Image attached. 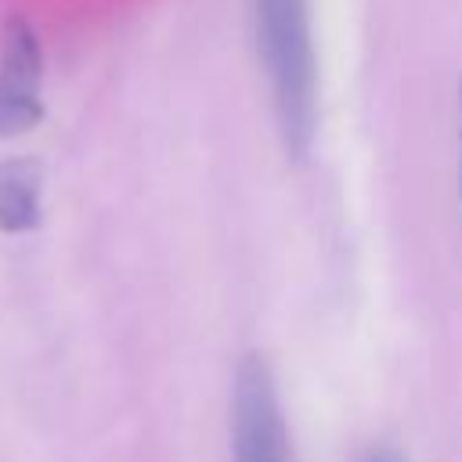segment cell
Here are the masks:
<instances>
[{
    "label": "cell",
    "mask_w": 462,
    "mask_h": 462,
    "mask_svg": "<svg viewBox=\"0 0 462 462\" xmlns=\"http://www.w3.org/2000/svg\"><path fill=\"white\" fill-rule=\"evenodd\" d=\"M256 58L267 72L282 144L307 159L318 134V61L307 0H249Z\"/></svg>",
    "instance_id": "obj_1"
},
{
    "label": "cell",
    "mask_w": 462,
    "mask_h": 462,
    "mask_svg": "<svg viewBox=\"0 0 462 462\" xmlns=\"http://www.w3.org/2000/svg\"><path fill=\"white\" fill-rule=\"evenodd\" d=\"M231 462H292V444L271 365L242 357L231 390Z\"/></svg>",
    "instance_id": "obj_2"
},
{
    "label": "cell",
    "mask_w": 462,
    "mask_h": 462,
    "mask_svg": "<svg viewBox=\"0 0 462 462\" xmlns=\"http://www.w3.org/2000/svg\"><path fill=\"white\" fill-rule=\"evenodd\" d=\"M40 79H43L40 36L22 14H11L0 32V137L25 134L43 119Z\"/></svg>",
    "instance_id": "obj_3"
},
{
    "label": "cell",
    "mask_w": 462,
    "mask_h": 462,
    "mask_svg": "<svg viewBox=\"0 0 462 462\" xmlns=\"http://www.w3.org/2000/svg\"><path fill=\"white\" fill-rule=\"evenodd\" d=\"M40 188L43 170L36 159L18 155L0 162V231L4 235H25L40 227Z\"/></svg>",
    "instance_id": "obj_4"
},
{
    "label": "cell",
    "mask_w": 462,
    "mask_h": 462,
    "mask_svg": "<svg viewBox=\"0 0 462 462\" xmlns=\"http://www.w3.org/2000/svg\"><path fill=\"white\" fill-rule=\"evenodd\" d=\"M458 195H462V79H458Z\"/></svg>",
    "instance_id": "obj_5"
},
{
    "label": "cell",
    "mask_w": 462,
    "mask_h": 462,
    "mask_svg": "<svg viewBox=\"0 0 462 462\" xmlns=\"http://www.w3.org/2000/svg\"><path fill=\"white\" fill-rule=\"evenodd\" d=\"M368 462H404V458H401L397 451H386V448H383V451H375Z\"/></svg>",
    "instance_id": "obj_6"
}]
</instances>
